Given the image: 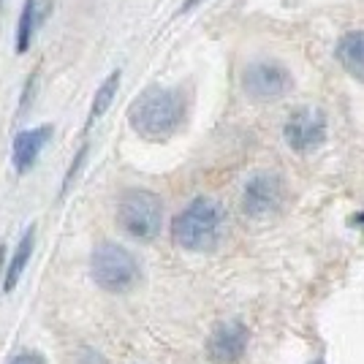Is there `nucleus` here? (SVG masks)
<instances>
[{"mask_svg":"<svg viewBox=\"0 0 364 364\" xmlns=\"http://www.w3.org/2000/svg\"><path fill=\"white\" fill-rule=\"evenodd\" d=\"M185 120V101L177 90L150 87L128 109V122L147 141H166Z\"/></svg>","mask_w":364,"mask_h":364,"instance_id":"nucleus-1","label":"nucleus"},{"mask_svg":"<svg viewBox=\"0 0 364 364\" xmlns=\"http://www.w3.org/2000/svg\"><path fill=\"white\" fill-rule=\"evenodd\" d=\"M226 234V213L215 198H193L171 223V240L182 250H215Z\"/></svg>","mask_w":364,"mask_h":364,"instance_id":"nucleus-2","label":"nucleus"},{"mask_svg":"<svg viewBox=\"0 0 364 364\" xmlns=\"http://www.w3.org/2000/svg\"><path fill=\"white\" fill-rule=\"evenodd\" d=\"M117 223L120 228L139 242H150L158 237L164 226V201L152 191H125L117 204Z\"/></svg>","mask_w":364,"mask_h":364,"instance_id":"nucleus-3","label":"nucleus"},{"mask_svg":"<svg viewBox=\"0 0 364 364\" xmlns=\"http://www.w3.org/2000/svg\"><path fill=\"white\" fill-rule=\"evenodd\" d=\"M92 280L109 294H125L139 280V264L125 247L114 242H101L90 258Z\"/></svg>","mask_w":364,"mask_h":364,"instance_id":"nucleus-4","label":"nucleus"},{"mask_svg":"<svg viewBox=\"0 0 364 364\" xmlns=\"http://www.w3.org/2000/svg\"><path fill=\"white\" fill-rule=\"evenodd\" d=\"M294 87L289 68H283L274 60H256L245 68L242 74V90L253 101H277L289 95Z\"/></svg>","mask_w":364,"mask_h":364,"instance_id":"nucleus-5","label":"nucleus"},{"mask_svg":"<svg viewBox=\"0 0 364 364\" xmlns=\"http://www.w3.org/2000/svg\"><path fill=\"white\" fill-rule=\"evenodd\" d=\"M286 185L277 174H256L242 191V213L247 218H269L283 207Z\"/></svg>","mask_w":364,"mask_h":364,"instance_id":"nucleus-6","label":"nucleus"},{"mask_svg":"<svg viewBox=\"0 0 364 364\" xmlns=\"http://www.w3.org/2000/svg\"><path fill=\"white\" fill-rule=\"evenodd\" d=\"M283 136L289 141L291 150L296 152H310L326 139V117L318 109H296L291 112L286 125H283Z\"/></svg>","mask_w":364,"mask_h":364,"instance_id":"nucleus-7","label":"nucleus"},{"mask_svg":"<svg viewBox=\"0 0 364 364\" xmlns=\"http://www.w3.org/2000/svg\"><path fill=\"white\" fill-rule=\"evenodd\" d=\"M245 346H247V329L240 321H228V323H220L210 334L207 356L215 364H234L245 353Z\"/></svg>","mask_w":364,"mask_h":364,"instance_id":"nucleus-8","label":"nucleus"},{"mask_svg":"<svg viewBox=\"0 0 364 364\" xmlns=\"http://www.w3.org/2000/svg\"><path fill=\"white\" fill-rule=\"evenodd\" d=\"M49 136H52V125H38V128L16 134L11 161H14V168L19 174H25V171L38 161V155H41V150L46 147Z\"/></svg>","mask_w":364,"mask_h":364,"instance_id":"nucleus-9","label":"nucleus"},{"mask_svg":"<svg viewBox=\"0 0 364 364\" xmlns=\"http://www.w3.org/2000/svg\"><path fill=\"white\" fill-rule=\"evenodd\" d=\"M337 60L353 79L364 82V31H350L337 44Z\"/></svg>","mask_w":364,"mask_h":364,"instance_id":"nucleus-10","label":"nucleus"},{"mask_svg":"<svg viewBox=\"0 0 364 364\" xmlns=\"http://www.w3.org/2000/svg\"><path fill=\"white\" fill-rule=\"evenodd\" d=\"M33 245H36V226L28 228V231H25V237H22V240H19V245H16L14 256H11L9 267H6V274H3V291H14L16 289L19 277H22L25 267H28V261H31Z\"/></svg>","mask_w":364,"mask_h":364,"instance_id":"nucleus-11","label":"nucleus"},{"mask_svg":"<svg viewBox=\"0 0 364 364\" xmlns=\"http://www.w3.org/2000/svg\"><path fill=\"white\" fill-rule=\"evenodd\" d=\"M120 90V71H112L109 79L95 90V98H92V107H90V114H87V128H90L95 120H101L104 114H107V109L112 107V101H114V95Z\"/></svg>","mask_w":364,"mask_h":364,"instance_id":"nucleus-12","label":"nucleus"},{"mask_svg":"<svg viewBox=\"0 0 364 364\" xmlns=\"http://www.w3.org/2000/svg\"><path fill=\"white\" fill-rule=\"evenodd\" d=\"M36 33V0H25L22 6V16H19V28H16V52H28Z\"/></svg>","mask_w":364,"mask_h":364,"instance_id":"nucleus-13","label":"nucleus"},{"mask_svg":"<svg viewBox=\"0 0 364 364\" xmlns=\"http://www.w3.org/2000/svg\"><path fill=\"white\" fill-rule=\"evenodd\" d=\"M85 155H87V147H82V150H79V155H76V158H74V164H71V168H68V174H65V180H63V193L68 191V185H71V180H74L76 168L82 166V161H85Z\"/></svg>","mask_w":364,"mask_h":364,"instance_id":"nucleus-14","label":"nucleus"},{"mask_svg":"<svg viewBox=\"0 0 364 364\" xmlns=\"http://www.w3.org/2000/svg\"><path fill=\"white\" fill-rule=\"evenodd\" d=\"M11 364H46L41 356H36V353H22V356H16Z\"/></svg>","mask_w":364,"mask_h":364,"instance_id":"nucleus-15","label":"nucleus"},{"mask_svg":"<svg viewBox=\"0 0 364 364\" xmlns=\"http://www.w3.org/2000/svg\"><path fill=\"white\" fill-rule=\"evenodd\" d=\"M198 3H204V0H185V3H182V11H191V9H196Z\"/></svg>","mask_w":364,"mask_h":364,"instance_id":"nucleus-16","label":"nucleus"},{"mask_svg":"<svg viewBox=\"0 0 364 364\" xmlns=\"http://www.w3.org/2000/svg\"><path fill=\"white\" fill-rule=\"evenodd\" d=\"M3 253H6V250H3V247H0V277H3V274H6V272H3ZM0 286H3V283H0Z\"/></svg>","mask_w":364,"mask_h":364,"instance_id":"nucleus-17","label":"nucleus"}]
</instances>
